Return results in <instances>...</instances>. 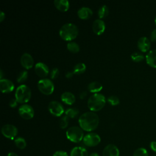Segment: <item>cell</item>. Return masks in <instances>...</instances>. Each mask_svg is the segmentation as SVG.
Instances as JSON below:
<instances>
[{"label":"cell","instance_id":"5","mask_svg":"<svg viewBox=\"0 0 156 156\" xmlns=\"http://www.w3.org/2000/svg\"><path fill=\"white\" fill-rule=\"evenodd\" d=\"M66 135L67 138L73 143L80 142L84 137L82 129L78 126L69 127L66 132Z\"/></svg>","mask_w":156,"mask_h":156},{"label":"cell","instance_id":"1","mask_svg":"<svg viewBox=\"0 0 156 156\" xmlns=\"http://www.w3.org/2000/svg\"><path fill=\"white\" fill-rule=\"evenodd\" d=\"M80 128L85 131H93L97 128L99 122V118L97 113L91 111L82 114L78 119Z\"/></svg>","mask_w":156,"mask_h":156},{"label":"cell","instance_id":"7","mask_svg":"<svg viewBox=\"0 0 156 156\" xmlns=\"http://www.w3.org/2000/svg\"><path fill=\"white\" fill-rule=\"evenodd\" d=\"M101 138L99 135L96 133L91 132L87 133L83 138V144L88 147H94L99 144Z\"/></svg>","mask_w":156,"mask_h":156},{"label":"cell","instance_id":"14","mask_svg":"<svg viewBox=\"0 0 156 156\" xmlns=\"http://www.w3.org/2000/svg\"><path fill=\"white\" fill-rule=\"evenodd\" d=\"M92 29L94 34L96 35L102 34L105 29V24L104 21L101 19L95 20L92 24Z\"/></svg>","mask_w":156,"mask_h":156},{"label":"cell","instance_id":"6","mask_svg":"<svg viewBox=\"0 0 156 156\" xmlns=\"http://www.w3.org/2000/svg\"><path fill=\"white\" fill-rule=\"evenodd\" d=\"M37 86L38 90L44 94L49 95L54 90V85L52 81L48 78L41 79L38 81Z\"/></svg>","mask_w":156,"mask_h":156},{"label":"cell","instance_id":"29","mask_svg":"<svg viewBox=\"0 0 156 156\" xmlns=\"http://www.w3.org/2000/svg\"><path fill=\"white\" fill-rule=\"evenodd\" d=\"M27 77H28L27 71L26 70H23L18 73L16 77V80L18 82L21 83L26 81V79H27Z\"/></svg>","mask_w":156,"mask_h":156},{"label":"cell","instance_id":"34","mask_svg":"<svg viewBox=\"0 0 156 156\" xmlns=\"http://www.w3.org/2000/svg\"><path fill=\"white\" fill-rule=\"evenodd\" d=\"M53 156H68L66 152L63 151H57L55 152L53 154Z\"/></svg>","mask_w":156,"mask_h":156},{"label":"cell","instance_id":"43","mask_svg":"<svg viewBox=\"0 0 156 156\" xmlns=\"http://www.w3.org/2000/svg\"><path fill=\"white\" fill-rule=\"evenodd\" d=\"M0 74H1V79H2V69H1V71H0Z\"/></svg>","mask_w":156,"mask_h":156},{"label":"cell","instance_id":"12","mask_svg":"<svg viewBox=\"0 0 156 156\" xmlns=\"http://www.w3.org/2000/svg\"><path fill=\"white\" fill-rule=\"evenodd\" d=\"M35 73L40 77H45L49 73V68L43 62H38L35 65Z\"/></svg>","mask_w":156,"mask_h":156},{"label":"cell","instance_id":"41","mask_svg":"<svg viewBox=\"0 0 156 156\" xmlns=\"http://www.w3.org/2000/svg\"><path fill=\"white\" fill-rule=\"evenodd\" d=\"M7 156H18L16 153L15 152H9L8 154H7Z\"/></svg>","mask_w":156,"mask_h":156},{"label":"cell","instance_id":"26","mask_svg":"<svg viewBox=\"0 0 156 156\" xmlns=\"http://www.w3.org/2000/svg\"><path fill=\"white\" fill-rule=\"evenodd\" d=\"M99 19L105 18L108 15V8L106 5H102L100 7L98 12Z\"/></svg>","mask_w":156,"mask_h":156},{"label":"cell","instance_id":"33","mask_svg":"<svg viewBox=\"0 0 156 156\" xmlns=\"http://www.w3.org/2000/svg\"><path fill=\"white\" fill-rule=\"evenodd\" d=\"M59 75V70L57 68H54L50 72V77L51 79H55Z\"/></svg>","mask_w":156,"mask_h":156},{"label":"cell","instance_id":"30","mask_svg":"<svg viewBox=\"0 0 156 156\" xmlns=\"http://www.w3.org/2000/svg\"><path fill=\"white\" fill-rule=\"evenodd\" d=\"M133 156H149V154L145 148L139 147L134 151Z\"/></svg>","mask_w":156,"mask_h":156},{"label":"cell","instance_id":"10","mask_svg":"<svg viewBox=\"0 0 156 156\" xmlns=\"http://www.w3.org/2000/svg\"><path fill=\"white\" fill-rule=\"evenodd\" d=\"M20 115L25 119H30L34 116V110L33 107L27 104L21 105L18 108Z\"/></svg>","mask_w":156,"mask_h":156},{"label":"cell","instance_id":"15","mask_svg":"<svg viewBox=\"0 0 156 156\" xmlns=\"http://www.w3.org/2000/svg\"><path fill=\"white\" fill-rule=\"evenodd\" d=\"M102 156H119V151L115 144H109L104 147Z\"/></svg>","mask_w":156,"mask_h":156},{"label":"cell","instance_id":"44","mask_svg":"<svg viewBox=\"0 0 156 156\" xmlns=\"http://www.w3.org/2000/svg\"><path fill=\"white\" fill-rule=\"evenodd\" d=\"M154 22H155V25H156V17L155 18V20H154Z\"/></svg>","mask_w":156,"mask_h":156},{"label":"cell","instance_id":"22","mask_svg":"<svg viewBox=\"0 0 156 156\" xmlns=\"http://www.w3.org/2000/svg\"><path fill=\"white\" fill-rule=\"evenodd\" d=\"M102 89V85L97 81H93L90 82L88 85V90L91 93H97Z\"/></svg>","mask_w":156,"mask_h":156},{"label":"cell","instance_id":"32","mask_svg":"<svg viewBox=\"0 0 156 156\" xmlns=\"http://www.w3.org/2000/svg\"><path fill=\"white\" fill-rule=\"evenodd\" d=\"M107 101L112 105H116L119 103V99L115 95H112L108 98Z\"/></svg>","mask_w":156,"mask_h":156},{"label":"cell","instance_id":"11","mask_svg":"<svg viewBox=\"0 0 156 156\" xmlns=\"http://www.w3.org/2000/svg\"><path fill=\"white\" fill-rule=\"evenodd\" d=\"M20 62L21 65L26 69H30L34 66V63L32 56L27 52L22 54L20 58Z\"/></svg>","mask_w":156,"mask_h":156},{"label":"cell","instance_id":"24","mask_svg":"<svg viewBox=\"0 0 156 156\" xmlns=\"http://www.w3.org/2000/svg\"><path fill=\"white\" fill-rule=\"evenodd\" d=\"M86 70V65L84 63H78L74 66L73 73L74 74H80L83 73Z\"/></svg>","mask_w":156,"mask_h":156},{"label":"cell","instance_id":"2","mask_svg":"<svg viewBox=\"0 0 156 156\" xmlns=\"http://www.w3.org/2000/svg\"><path fill=\"white\" fill-rule=\"evenodd\" d=\"M79 30L77 26L71 23L63 24L59 30L60 37L66 41H71L76 38L78 35Z\"/></svg>","mask_w":156,"mask_h":156},{"label":"cell","instance_id":"3","mask_svg":"<svg viewBox=\"0 0 156 156\" xmlns=\"http://www.w3.org/2000/svg\"><path fill=\"white\" fill-rule=\"evenodd\" d=\"M106 102L105 97L101 93H94L90 96L87 101L88 107L92 112H97L102 109Z\"/></svg>","mask_w":156,"mask_h":156},{"label":"cell","instance_id":"36","mask_svg":"<svg viewBox=\"0 0 156 156\" xmlns=\"http://www.w3.org/2000/svg\"><path fill=\"white\" fill-rule=\"evenodd\" d=\"M17 103H18V102L16 100V99H12L9 102V105L12 108H14L17 105Z\"/></svg>","mask_w":156,"mask_h":156},{"label":"cell","instance_id":"28","mask_svg":"<svg viewBox=\"0 0 156 156\" xmlns=\"http://www.w3.org/2000/svg\"><path fill=\"white\" fill-rule=\"evenodd\" d=\"M131 59L135 62H140L144 59V55L139 52H134L130 55Z\"/></svg>","mask_w":156,"mask_h":156},{"label":"cell","instance_id":"40","mask_svg":"<svg viewBox=\"0 0 156 156\" xmlns=\"http://www.w3.org/2000/svg\"><path fill=\"white\" fill-rule=\"evenodd\" d=\"M73 74H74L73 72L68 71V72H67V73H66V77L67 78H71V77L73 76Z\"/></svg>","mask_w":156,"mask_h":156},{"label":"cell","instance_id":"39","mask_svg":"<svg viewBox=\"0 0 156 156\" xmlns=\"http://www.w3.org/2000/svg\"><path fill=\"white\" fill-rule=\"evenodd\" d=\"M86 96H87V91H83L80 93V99H83V98H85L86 97Z\"/></svg>","mask_w":156,"mask_h":156},{"label":"cell","instance_id":"35","mask_svg":"<svg viewBox=\"0 0 156 156\" xmlns=\"http://www.w3.org/2000/svg\"><path fill=\"white\" fill-rule=\"evenodd\" d=\"M150 38L152 41H156V29H154L151 32Z\"/></svg>","mask_w":156,"mask_h":156},{"label":"cell","instance_id":"17","mask_svg":"<svg viewBox=\"0 0 156 156\" xmlns=\"http://www.w3.org/2000/svg\"><path fill=\"white\" fill-rule=\"evenodd\" d=\"M145 58L148 65L156 68V49L150 50L146 54Z\"/></svg>","mask_w":156,"mask_h":156},{"label":"cell","instance_id":"42","mask_svg":"<svg viewBox=\"0 0 156 156\" xmlns=\"http://www.w3.org/2000/svg\"><path fill=\"white\" fill-rule=\"evenodd\" d=\"M89 156H99V155L96 152H93Z\"/></svg>","mask_w":156,"mask_h":156},{"label":"cell","instance_id":"16","mask_svg":"<svg viewBox=\"0 0 156 156\" xmlns=\"http://www.w3.org/2000/svg\"><path fill=\"white\" fill-rule=\"evenodd\" d=\"M137 46L141 52H146L148 51L151 48V41L147 37H141L137 41Z\"/></svg>","mask_w":156,"mask_h":156},{"label":"cell","instance_id":"27","mask_svg":"<svg viewBox=\"0 0 156 156\" xmlns=\"http://www.w3.org/2000/svg\"><path fill=\"white\" fill-rule=\"evenodd\" d=\"M65 113L68 118H74L78 115L79 110L76 108H68L65 110Z\"/></svg>","mask_w":156,"mask_h":156},{"label":"cell","instance_id":"37","mask_svg":"<svg viewBox=\"0 0 156 156\" xmlns=\"http://www.w3.org/2000/svg\"><path fill=\"white\" fill-rule=\"evenodd\" d=\"M150 147L152 151L156 153V141H152L150 143Z\"/></svg>","mask_w":156,"mask_h":156},{"label":"cell","instance_id":"18","mask_svg":"<svg viewBox=\"0 0 156 156\" xmlns=\"http://www.w3.org/2000/svg\"><path fill=\"white\" fill-rule=\"evenodd\" d=\"M93 15L92 10L88 7H82L77 11L78 16L82 20L89 19Z\"/></svg>","mask_w":156,"mask_h":156},{"label":"cell","instance_id":"13","mask_svg":"<svg viewBox=\"0 0 156 156\" xmlns=\"http://www.w3.org/2000/svg\"><path fill=\"white\" fill-rule=\"evenodd\" d=\"M14 88V84L10 80L7 79H2L0 80V89L2 93H10L13 90Z\"/></svg>","mask_w":156,"mask_h":156},{"label":"cell","instance_id":"8","mask_svg":"<svg viewBox=\"0 0 156 156\" xmlns=\"http://www.w3.org/2000/svg\"><path fill=\"white\" fill-rule=\"evenodd\" d=\"M48 110L51 114L55 116H60L64 113L63 106L57 101H52L49 103Z\"/></svg>","mask_w":156,"mask_h":156},{"label":"cell","instance_id":"21","mask_svg":"<svg viewBox=\"0 0 156 156\" xmlns=\"http://www.w3.org/2000/svg\"><path fill=\"white\" fill-rule=\"evenodd\" d=\"M70 156H89L87 149L82 146H76L71 151Z\"/></svg>","mask_w":156,"mask_h":156},{"label":"cell","instance_id":"31","mask_svg":"<svg viewBox=\"0 0 156 156\" xmlns=\"http://www.w3.org/2000/svg\"><path fill=\"white\" fill-rule=\"evenodd\" d=\"M68 121H69V118L65 115L62 116L59 121V126L61 129H65L68 124Z\"/></svg>","mask_w":156,"mask_h":156},{"label":"cell","instance_id":"19","mask_svg":"<svg viewBox=\"0 0 156 156\" xmlns=\"http://www.w3.org/2000/svg\"><path fill=\"white\" fill-rule=\"evenodd\" d=\"M61 99L65 104L68 105H72L74 103L76 98L74 94L71 92L65 91L61 94Z\"/></svg>","mask_w":156,"mask_h":156},{"label":"cell","instance_id":"25","mask_svg":"<svg viewBox=\"0 0 156 156\" xmlns=\"http://www.w3.org/2000/svg\"><path fill=\"white\" fill-rule=\"evenodd\" d=\"M15 144L20 149H24L26 147V141L21 136H18L15 139Z\"/></svg>","mask_w":156,"mask_h":156},{"label":"cell","instance_id":"20","mask_svg":"<svg viewBox=\"0 0 156 156\" xmlns=\"http://www.w3.org/2000/svg\"><path fill=\"white\" fill-rule=\"evenodd\" d=\"M54 4L55 7L61 12H66L69 7V2L68 0H55Z\"/></svg>","mask_w":156,"mask_h":156},{"label":"cell","instance_id":"38","mask_svg":"<svg viewBox=\"0 0 156 156\" xmlns=\"http://www.w3.org/2000/svg\"><path fill=\"white\" fill-rule=\"evenodd\" d=\"M5 18V13L3 11L0 12V21H2Z\"/></svg>","mask_w":156,"mask_h":156},{"label":"cell","instance_id":"23","mask_svg":"<svg viewBox=\"0 0 156 156\" xmlns=\"http://www.w3.org/2000/svg\"><path fill=\"white\" fill-rule=\"evenodd\" d=\"M66 48L68 51L73 53H77L80 50L79 45L76 42L73 41H71L67 43Z\"/></svg>","mask_w":156,"mask_h":156},{"label":"cell","instance_id":"9","mask_svg":"<svg viewBox=\"0 0 156 156\" xmlns=\"http://www.w3.org/2000/svg\"><path fill=\"white\" fill-rule=\"evenodd\" d=\"M1 132L5 137L13 140L18 134V129L14 125L7 124L2 127Z\"/></svg>","mask_w":156,"mask_h":156},{"label":"cell","instance_id":"4","mask_svg":"<svg viewBox=\"0 0 156 156\" xmlns=\"http://www.w3.org/2000/svg\"><path fill=\"white\" fill-rule=\"evenodd\" d=\"M15 97L18 102H27L31 97V90L27 85L24 84L20 85L16 89Z\"/></svg>","mask_w":156,"mask_h":156}]
</instances>
